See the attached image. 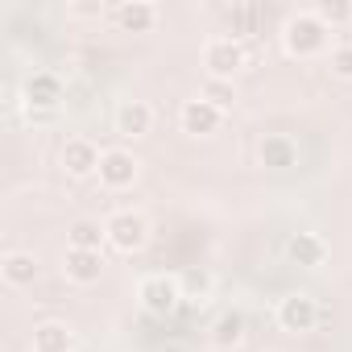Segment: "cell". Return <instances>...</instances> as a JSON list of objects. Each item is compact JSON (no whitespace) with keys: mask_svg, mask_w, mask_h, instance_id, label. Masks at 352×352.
<instances>
[{"mask_svg":"<svg viewBox=\"0 0 352 352\" xmlns=\"http://www.w3.org/2000/svg\"><path fill=\"white\" fill-rule=\"evenodd\" d=\"M282 50H286L290 58H319V54H331V30L315 17V9L290 13L286 25H282Z\"/></svg>","mask_w":352,"mask_h":352,"instance_id":"1","label":"cell"},{"mask_svg":"<svg viewBox=\"0 0 352 352\" xmlns=\"http://www.w3.org/2000/svg\"><path fill=\"white\" fill-rule=\"evenodd\" d=\"M137 302H141L145 315L166 319V315H174V311L183 307V282L174 278V274H145L137 282Z\"/></svg>","mask_w":352,"mask_h":352,"instance_id":"2","label":"cell"},{"mask_svg":"<svg viewBox=\"0 0 352 352\" xmlns=\"http://www.w3.org/2000/svg\"><path fill=\"white\" fill-rule=\"evenodd\" d=\"M204 67H208V79H232L236 83V75L249 67V50H245V42L216 34L204 42Z\"/></svg>","mask_w":352,"mask_h":352,"instance_id":"3","label":"cell"},{"mask_svg":"<svg viewBox=\"0 0 352 352\" xmlns=\"http://www.w3.org/2000/svg\"><path fill=\"white\" fill-rule=\"evenodd\" d=\"M63 96H67V87H63L58 71H34V75H25V83H21V100H25L30 120H46L50 112H58Z\"/></svg>","mask_w":352,"mask_h":352,"instance_id":"4","label":"cell"},{"mask_svg":"<svg viewBox=\"0 0 352 352\" xmlns=\"http://www.w3.org/2000/svg\"><path fill=\"white\" fill-rule=\"evenodd\" d=\"M104 232H108V245H112L116 253H124V257H133V253H141V249L149 245V220H145L141 212H133V208L112 212V216L104 220Z\"/></svg>","mask_w":352,"mask_h":352,"instance_id":"5","label":"cell"},{"mask_svg":"<svg viewBox=\"0 0 352 352\" xmlns=\"http://www.w3.org/2000/svg\"><path fill=\"white\" fill-rule=\"evenodd\" d=\"M278 327L282 331H294V336H307L323 323V311H319V298L307 294V290H290L278 298V311H274Z\"/></svg>","mask_w":352,"mask_h":352,"instance_id":"6","label":"cell"},{"mask_svg":"<svg viewBox=\"0 0 352 352\" xmlns=\"http://www.w3.org/2000/svg\"><path fill=\"white\" fill-rule=\"evenodd\" d=\"M137 174H141L137 153L112 145V149H104V157H100V174H96V179H100L104 191H129V187L137 183Z\"/></svg>","mask_w":352,"mask_h":352,"instance_id":"7","label":"cell"},{"mask_svg":"<svg viewBox=\"0 0 352 352\" xmlns=\"http://www.w3.org/2000/svg\"><path fill=\"white\" fill-rule=\"evenodd\" d=\"M100 157H104V149L91 137H67L63 149H58V162L71 179H91V174H100Z\"/></svg>","mask_w":352,"mask_h":352,"instance_id":"8","label":"cell"},{"mask_svg":"<svg viewBox=\"0 0 352 352\" xmlns=\"http://www.w3.org/2000/svg\"><path fill=\"white\" fill-rule=\"evenodd\" d=\"M220 124H224V112L212 108L208 100L191 96V100L179 104V129H183L187 137H212V133H220Z\"/></svg>","mask_w":352,"mask_h":352,"instance_id":"9","label":"cell"},{"mask_svg":"<svg viewBox=\"0 0 352 352\" xmlns=\"http://www.w3.org/2000/svg\"><path fill=\"white\" fill-rule=\"evenodd\" d=\"M112 124H116V133H120V137L137 141V137H145V133L153 129V108H149L145 100H120V104H116Z\"/></svg>","mask_w":352,"mask_h":352,"instance_id":"10","label":"cell"},{"mask_svg":"<svg viewBox=\"0 0 352 352\" xmlns=\"http://www.w3.org/2000/svg\"><path fill=\"white\" fill-rule=\"evenodd\" d=\"M100 274H104V253H83V249L63 253V278L71 286H96Z\"/></svg>","mask_w":352,"mask_h":352,"instance_id":"11","label":"cell"},{"mask_svg":"<svg viewBox=\"0 0 352 352\" xmlns=\"http://www.w3.org/2000/svg\"><path fill=\"white\" fill-rule=\"evenodd\" d=\"M34 352H75V327L67 319H42L30 336Z\"/></svg>","mask_w":352,"mask_h":352,"instance_id":"12","label":"cell"},{"mask_svg":"<svg viewBox=\"0 0 352 352\" xmlns=\"http://www.w3.org/2000/svg\"><path fill=\"white\" fill-rule=\"evenodd\" d=\"M257 162L265 170H290V166H298V145L286 133H265L257 141Z\"/></svg>","mask_w":352,"mask_h":352,"instance_id":"13","label":"cell"},{"mask_svg":"<svg viewBox=\"0 0 352 352\" xmlns=\"http://www.w3.org/2000/svg\"><path fill=\"white\" fill-rule=\"evenodd\" d=\"M116 21L124 34H153L162 21V9L149 5V0H124V5H116Z\"/></svg>","mask_w":352,"mask_h":352,"instance_id":"14","label":"cell"},{"mask_svg":"<svg viewBox=\"0 0 352 352\" xmlns=\"http://www.w3.org/2000/svg\"><path fill=\"white\" fill-rule=\"evenodd\" d=\"M286 257L294 265H302V270H319L327 261V241L319 232H294L290 245H286Z\"/></svg>","mask_w":352,"mask_h":352,"instance_id":"15","label":"cell"},{"mask_svg":"<svg viewBox=\"0 0 352 352\" xmlns=\"http://www.w3.org/2000/svg\"><path fill=\"white\" fill-rule=\"evenodd\" d=\"M0 278H5V286H13V290L34 286V278H38V257H34V253H21V249L5 253V257H0Z\"/></svg>","mask_w":352,"mask_h":352,"instance_id":"16","label":"cell"},{"mask_svg":"<svg viewBox=\"0 0 352 352\" xmlns=\"http://www.w3.org/2000/svg\"><path fill=\"white\" fill-rule=\"evenodd\" d=\"M104 245H108V232H104V224H96V220H75V224L67 228V249L104 253Z\"/></svg>","mask_w":352,"mask_h":352,"instance_id":"17","label":"cell"},{"mask_svg":"<svg viewBox=\"0 0 352 352\" xmlns=\"http://www.w3.org/2000/svg\"><path fill=\"white\" fill-rule=\"evenodd\" d=\"M261 21H265V9H257V5H232V9H228V25H232L228 38H236V42L257 38Z\"/></svg>","mask_w":352,"mask_h":352,"instance_id":"18","label":"cell"},{"mask_svg":"<svg viewBox=\"0 0 352 352\" xmlns=\"http://www.w3.org/2000/svg\"><path fill=\"white\" fill-rule=\"evenodd\" d=\"M245 340V315L241 311H224L216 323H212V344L216 348H236Z\"/></svg>","mask_w":352,"mask_h":352,"instance_id":"19","label":"cell"},{"mask_svg":"<svg viewBox=\"0 0 352 352\" xmlns=\"http://www.w3.org/2000/svg\"><path fill=\"white\" fill-rule=\"evenodd\" d=\"M199 100H208L212 108H220V112L228 116V112L236 108V83H232V79H204Z\"/></svg>","mask_w":352,"mask_h":352,"instance_id":"20","label":"cell"},{"mask_svg":"<svg viewBox=\"0 0 352 352\" xmlns=\"http://www.w3.org/2000/svg\"><path fill=\"white\" fill-rule=\"evenodd\" d=\"M179 282H183V302H208V298H212V274L191 270V274H183Z\"/></svg>","mask_w":352,"mask_h":352,"instance_id":"21","label":"cell"},{"mask_svg":"<svg viewBox=\"0 0 352 352\" xmlns=\"http://www.w3.org/2000/svg\"><path fill=\"white\" fill-rule=\"evenodd\" d=\"M315 17L327 30H336V25H348L352 21V5H348V0H323V5H315Z\"/></svg>","mask_w":352,"mask_h":352,"instance_id":"22","label":"cell"},{"mask_svg":"<svg viewBox=\"0 0 352 352\" xmlns=\"http://www.w3.org/2000/svg\"><path fill=\"white\" fill-rule=\"evenodd\" d=\"M327 67H331V75H336V79L352 83V42H340V46H331V54H327Z\"/></svg>","mask_w":352,"mask_h":352,"instance_id":"23","label":"cell"},{"mask_svg":"<svg viewBox=\"0 0 352 352\" xmlns=\"http://www.w3.org/2000/svg\"><path fill=\"white\" fill-rule=\"evenodd\" d=\"M67 13L71 17H104L108 5H104V0H91V5H67Z\"/></svg>","mask_w":352,"mask_h":352,"instance_id":"24","label":"cell"},{"mask_svg":"<svg viewBox=\"0 0 352 352\" xmlns=\"http://www.w3.org/2000/svg\"><path fill=\"white\" fill-rule=\"evenodd\" d=\"M170 352H179V348H170Z\"/></svg>","mask_w":352,"mask_h":352,"instance_id":"25","label":"cell"}]
</instances>
